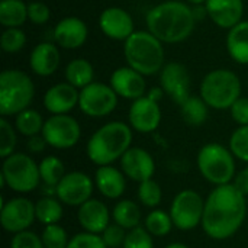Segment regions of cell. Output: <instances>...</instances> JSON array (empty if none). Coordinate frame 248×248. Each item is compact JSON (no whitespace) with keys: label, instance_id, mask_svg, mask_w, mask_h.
<instances>
[{"label":"cell","instance_id":"cell-46","mask_svg":"<svg viewBox=\"0 0 248 248\" xmlns=\"http://www.w3.org/2000/svg\"><path fill=\"white\" fill-rule=\"evenodd\" d=\"M244 196H247L248 195V167H246L244 170H241L237 176H235V179H234V183H232Z\"/></svg>","mask_w":248,"mask_h":248},{"label":"cell","instance_id":"cell-22","mask_svg":"<svg viewBox=\"0 0 248 248\" xmlns=\"http://www.w3.org/2000/svg\"><path fill=\"white\" fill-rule=\"evenodd\" d=\"M54 39L67 49L80 48L87 39V26L86 23L74 16L64 17L58 22L54 29Z\"/></svg>","mask_w":248,"mask_h":248},{"label":"cell","instance_id":"cell-28","mask_svg":"<svg viewBox=\"0 0 248 248\" xmlns=\"http://www.w3.org/2000/svg\"><path fill=\"white\" fill-rule=\"evenodd\" d=\"M28 17V6L22 0L0 1V23L6 28H19Z\"/></svg>","mask_w":248,"mask_h":248},{"label":"cell","instance_id":"cell-5","mask_svg":"<svg viewBox=\"0 0 248 248\" xmlns=\"http://www.w3.org/2000/svg\"><path fill=\"white\" fill-rule=\"evenodd\" d=\"M35 86L31 77L20 70H4L0 74V113L19 115L32 103Z\"/></svg>","mask_w":248,"mask_h":248},{"label":"cell","instance_id":"cell-24","mask_svg":"<svg viewBox=\"0 0 248 248\" xmlns=\"http://www.w3.org/2000/svg\"><path fill=\"white\" fill-rule=\"evenodd\" d=\"M31 70L42 77L51 76L60 65V51L51 42H42L36 45L29 58Z\"/></svg>","mask_w":248,"mask_h":248},{"label":"cell","instance_id":"cell-15","mask_svg":"<svg viewBox=\"0 0 248 248\" xmlns=\"http://www.w3.org/2000/svg\"><path fill=\"white\" fill-rule=\"evenodd\" d=\"M121 169L129 180L142 183L153 179L155 173V161L147 150L131 147L121 158Z\"/></svg>","mask_w":248,"mask_h":248},{"label":"cell","instance_id":"cell-50","mask_svg":"<svg viewBox=\"0 0 248 248\" xmlns=\"http://www.w3.org/2000/svg\"><path fill=\"white\" fill-rule=\"evenodd\" d=\"M187 1H189V3H192V4H195V6L206 3V0H187Z\"/></svg>","mask_w":248,"mask_h":248},{"label":"cell","instance_id":"cell-3","mask_svg":"<svg viewBox=\"0 0 248 248\" xmlns=\"http://www.w3.org/2000/svg\"><path fill=\"white\" fill-rule=\"evenodd\" d=\"M132 129L125 122H109L100 126L89 140L86 153L96 166H112L131 148Z\"/></svg>","mask_w":248,"mask_h":248},{"label":"cell","instance_id":"cell-17","mask_svg":"<svg viewBox=\"0 0 248 248\" xmlns=\"http://www.w3.org/2000/svg\"><path fill=\"white\" fill-rule=\"evenodd\" d=\"M102 32L116 41H126L134 33V20L131 15L121 7H109L99 17Z\"/></svg>","mask_w":248,"mask_h":248},{"label":"cell","instance_id":"cell-40","mask_svg":"<svg viewBox=\"0 0 248 248\" xmlns=\"http://www.w3.org/2000/svg\"><path fill=\"white\" fill-rule=\"evenodd\" d=\"M67 248H108L102 237L92 232H80L70 238Z\"/></svg>","mask_w":248,"mask_h":248},{"label":"cell","instance_id":"cell-43","mask_svg":"<svg viewBox=\"0 0 248 248\" xmlns=\"http://www.w3.org/2000/svg\"><path fill=\"white\" fill-rule=\"evenodd\" d=\"M28 19L35 25H42L49 19V7L41 1H32L28 4Z\"/></svg>","mask_w":248,"mask_h":248},{"label":"cell","instance_id":"cell-11","mask_svg":"<svg viewBox=\"0 0 248 248\" xmlns=\"http://www.w3.org/2000/svg\"><path fill=\"white\" fill-rule=\"evenodd\" d=\"M78 106L87 116L103 118L116 109L118 94L110 86L93 81L92 84L81 89Z\"/></svg>","mask_w":248,"mask_h":248},{"label":"cell","instance_id":"cell-49","mask_svg":"<svg viewBox=\"0 0 248 248\" xmlns=\"http://www.w3.org/2000/svg\"><path fill=\"white\" fill-rule=\"evenodd\" d=\"M166 248H189L186 244H183V243H171V244H169Z\"/></svg>","mask_w":248,"mask_h":248},{"label":"cell","instance_id":"cell-36","mask_svg":"<svg viewBox=\"0 0 248 248\" xmlns=\"http://www.w3.org/2000/svg\"><path fill=\"white\" fill-rule=\"evenodd\" d=\"M230 150L238 160L248 163V125L237 128L230 138Z\"/></svg>","mask_w":248,"mask_h":248},{"label":"cell","instance_id":"cell-31","mask_svg":"<svg viewBox=\"0 0 248 248\" xmlns=\"http://www.w3.org/2000/svg\"><path fill=\"white\" fill-rule=\"evenodd\" d=\"M44 124L45 121L42 119L41 113L33 109H25L23 112L16 115V121H15L16 131L28 138L42 134Z\"/></svg>","mask_w":248,"mask_h":248},{"label":"cell","instance_id":"cell-19","mask_svg":"<svg viewBox=\"0 0 248 248\" xmlns=\"http://www.w3.org/2000/svg\"><path fill=\"white\" fill-rule=\"evenodd\" d=\"M77 219L86 232L100 235L110 225V212L103 202L92 198L78 206Z\"/></svg>","mask_w":248,"mask_h":248},{"label":"cell","instance_id":"cell-44","mask_svg":"<svg viewBox=\"0 0 248 248\" xmlns=\"http://www.w3.org/2000/svg\"><path fill=\"white\" fill-rule=\"evenodd\" d=\"M231 116L240 125H248V97H240L231 106Z\"/></svg>","mask_w":248,"mask_h":248},{"label":"cell","instance_id":"cell-12","mask_svg":"<svg viewBox=\"0 0 248 248\" xmlns=\"http://www.w3.org/2000/svg\"><path fill=\"white\" fill-rule=\"evenodd\" d=\"M35 219V203L26 198H13L1 205V227L10 234L26 231Z\"/></svg>","mask_w":248,"mask_h":248},{"label":"cell","instance_id":"cell-27","mask_svg":"<svg viewBox=\"0 0 248 248\" xmlns=\"http://www.w3.org/2000/svg\"><path fill=\"white\" fill-rule=\"evenodd\" d=\"M94 77V70L93 65L83 58L73 60L67 67H65V80L71 86L77 89H84L86 86L93 83Z\"/></svg>","mask_w":248,"mask_h":248},{"label":"cell","instance_id":"cell-8","mask_svg":"<svg viewBox=\"0 0 248 248\" xmlns=\"http://www.w3.org/2000/svg\"><path fill=\"white\" fill-rule=\"evenodd\" d=\"M41 182L39 164L23 153H13L3 160L0 183L16 193H29L38 187Z\"/></svg>","mask_w":248,"mask_h":248},{"label":"cell","instance_id":"cell-1","mask_svg":"<svg viewBox=\"0 0 248 248\" xmlns=\"http://www.w3.org/2000/svg\"><path fill=\"white\" fill-rule=\"evenodd\" d=\"M247 217L246 196L232 185L217 186L205 201L202 228L212 240H228L244 224Z\"/></svg>","mask_w":248,"mask_h":248},{"label":"cell","instance_id":"cell-4","mask_svg":"<svg viewBox=\"0 0 248 248\" xmlns=\"http://www.w3.org/2000/svg\"><path fill=\"white\" fill-rule=\"evenodd\" d=\"M124 54L128 65L142 76H153L163 70L164 49L161 41L151 32H134L125 41Z\"/></svg>","mask_w":248,"mask_h":248},{"label":"cell","instance_id":"cell-35","mask_svg":"<svg viewBox=\"0 0 248 248\" xmlns=\"http://www.w3.org/2000/svg\"><path fill=\"white\" fill-rule=\"evenodd\" d=\"M41 238L45 248H67L70 243L67 231L58 224L46 225L42 231Z\"/></svg>","mask_w":248,"mask_h":248},{"label":"cell","instance_id":"cell-47","mask_svg":"<svg viewBox=\"0 0 248 248\" xmlns=\"http://www.w3.org/2000/svg\"><path fill=\"white\" fill-rule=\"evenodd\" d=\"M192 13H193V17L196 22H201L208 15V10H206V6H202V4H198L192 9Z\"/></svg>","mask_w":248,"mask_h":248},{"label":"cell","instance_id":"cell-25","mask_svg":"<svg viewBox=\"0 0 248 248\" xmlns=\"http://www.w3.org/2000/svg\"><path fill=\"white\" fill-rule=\"evenodd\" d=\"M227 49L234 61L248 64V22L241 20L230 29L227 36Z\"/></svg>","mask_w":248,"mask_h":248},{"label":"cell","instance_id":"cell-45","mask_svg":"<svg viewBox=\"0 0 248 248\" xmlns=\"http://www.w3.org/2000/svg\"><path fill=\"white\" fill-rule=\"evenodd\" d=\"M46 145H48V144H46L45 138L42 137V134L28 138V142H26V147H28L29 153H32V154L42 153V151L45 150V147H46Z\"/></svg>","mask_w":248,"mask_h":248},{"label":"cell","instance_id":"cell-18","mask_svg":"<svg viewBox=\"0 0 248 248\" xmlns=\"http://www.w3.org/2000/svg\"><path fill=\"white\" fill-rule=\"evenodd\" d=\"M110 87L116 92L118 96L137 100L144 96L147 84L141 73L131 67H121L112 73Z\"/></svg>","mask_w":248,"mask_h":248},{"label":"cell","instance_id":"cell-30","mask_svg":"<svg viewBox=\"0 0 248 248\" xmlns=\"http://www.w3.org/2000/svg\"><path fill=\"white\" fill-rule=\"evenodd\" d=\"M182 118L192 126H199L208 119V105L202 97L190 96L183 105H180Z\"/></svg>","mask_w":248,"mask_h":248},{"label":"cell","instance_id":"cell-20","mask_svg":"<svg viewBox=\"0 0 248 248\" xmlns=\"http://www.w3.org/2000/svg\"><path fill=\"white\" fill-rule=\"evenodd\" d=\"M80 92L70 83H58L48 89L44 96V106L52 115H67L78 105Z\"/></svg>","mask_w":248,"mask_h":248},{"label":"cell","instance_id":"cell-9","mask_svg":"<svg viewBox=\"0 0 248 248\" xmlns=\"http://www.w3.org/2000/svg\"><path fill=\"white\" fill-rule=\"evenodd\" d=\"M203 211L205 201L202 196L192 189H185L174 196L170 206V217L177 230L190 231L202 224Z\"/></svg>","mask_w":248,"mask_h":248},{"label":"cell","instance_id":"cell-14","mask_svg":"<svg viewBox=\"0 0 248 248\" xmlns=\"http://www.w3.org/2000/svg\"><path fill=\"white\" fill-rule=\"evenodd\" d=\"M160 81L164 93L177 105H183L190 97V74L185 64H166L161 70Z\"/></svg>","mask_w":248,"mask_h":248},{"label":"cell","instance_id":"cell-16","mask_svg":"<svg viewBox=\"0 0 248 248\" xmlns=\"http://www.w3.org/2000/svg\"><path fill=\"white\" fill-rule=\"evenodd\" d=\"M129 125L141 132V134H150L154 132L161 122V109L157 102L151 100L147 96H142L129 108Z\"/></svg>","mask_w":248,"mask_h":248},{"label":"cell","instance_id":"cell-38","mask_svg":"<svg viewBox=\"0 0 248 248\" xmlns=\"http://www.w3.org/2000/svg\"><path fill=\"white\" fill-rule=\"evenodd\" d=\"M26 36L19 28H7L0 38V46L6 52H17L23 48Z\"/></svg>","mask_w":248,"mask_h":248},{"label":"cell","instance_id":"cell-21","mask_svg":"<svg viewBox=\"0 0 248 248\" xmlns=\"http://www.w3.org/2000/svg\"><path fill=\"white\" fill-rule=\"evenodd\" d=\"M205 6L212 22L224 29H231L241 22L243 0H206Z\"/></svg>","mask_w":248,"mask_h":248},{"label":"cell","instance_id":"cell-48","mask_svg":"<svg viewBox=\"0 0 248 248\" xmlns=\"http://www.w3.org/2000/svg\"><path fill=\"white\" fill-rule=\"evenodd\" d=\"M163 93H164V90H163L161 87H153V89L148 92L147 97H150L151 100H154V102H157V103H158V100L163 97Z\"/></svg>","mask_w":248,"mask_h":248},{"label":"cell","instance_id":"cell-33","mask_svg":"<svg viewBox=\"0 0 248 248\" xmlns=\"http://www.w3.org/2000/svg\"><path fill=\"white\" fill-rule=\"evenodd\" d=\"M173 219L170 217V212H166L163 209L151 211L145 218V230L153 237H164L167 235L173 228Z\"/></svg>","mask_w":248,"mask_h":248},{"label":"cell","instance_id":"cell-39","mask_svg":"<svg viewBox=\"0 0 248 248\" xmlns=\"http://www.w3.org/2000/svg\"><path fill=\"white\" fill-rule=\"evenodd\" d=\"M122 248H154L153 235L145 230V227H137L128 231Z\"/></svg>","mask_w":248,"mask_h":248},{"label":"cell","instance_id":"cell-34","mask_svg":"<svg viewBox=\"0 0 248 248\" xmlns=\"http://www.w3.org/2000/svg\"><path fill=\"white\" fill-rule=\"evenodd\" d=\"M138 199L147 208H155V206H158L161 203V199H163L161 186L155 180H153V179L140 183V187H138Z\"/></svg>","mask_w":248,"mask_h":248},{"label":"cell","instance_id":"cell-29","mask_svg":"<svg viewBox=\"0 0 248 248\" xmlns=\"http://www.w3.org/2000/svg\"><path fill=\"white\" fill-rule=\"evenodd\" d=\"M35 214L36 219L46 225L58 224L62 218V205L60 199H55L52 196H44L35 203Z\"/></svg>","mask_w":248,"mask_h":248},{"label":"cell","instance_id":"cell-6","mask_svg":"<svg viewBox=\"0 0 248 248\" xmlns=\"http://www.w3.org/2000/svg\"><path fill=\"white\" fill-rule=\"evenodd\" d=\"M241 81L238 76L230 70L219 68L208 73L201 84V97L209 108L231 109L240 99Z\"/></svg>","mask_w":248,"mask_h":248},{"label":"cell","instance_id":"cell-10","mask_svg":"<svg viewBox=\"0 0 248 248\" xmlns=\"http://www.w3.org/2000/svg\"><path fill=\"white\" fill-rule=\"evenodd\" d=\"M42 137L49 147L57 150H68L80 141L81 128L70 115H52L44 124Z\"/></svg>","mask_w":248,"mask_h":248},{"label":"cell","instance_id":"cell-37","mask_svg":"<svg viewBox=\"0 0 248 248\" xmlns=\"http://www.w3.org/2000/svg\"><path fill=\"white\" fill-rule=\"evenodd\" d=\"M16 132L10 122L4 118L0 119V157L4 160L15 153L16 147Z\"/></svg>","mask_w":248,"mask_h":248},{"label":"cell","instance_id":"cell-42","mask_svg":"<svg viewBox=\"0 0 248 248\" xmlns=\"http://www.w3.org/2000/svg\"><path fill=\"white\" fill-rule=\"evenodd\" d=\"M10 248H45L42 238L39 235H36L35 232L26 230L22 232L15 234V237L12 238Z\"/></svg>","mask_w":248,"mask_h":248},{"label":"cell","instance_id":"cell-41","mask_svg":"<svg viewBox=\"0 0 248 248\" xmlns=\"http://www.w3.org/2000/svg\"><path fill=\"white\" fill-rule=\"evenodd\" d=\"M126 230L125 228H122L121 225H118V224H110L102 234H100V237H102V240H103V243L106 244V247L108 248H119L124 246V243H125V238H126Z\"/></svg>","mask_w":248,"mask_h":248},{"label":"cell","instance_id":"cell-26","mask_svg":"<svg viewBox=\"0 0 248 248\" xmlns=\"http://www.w3.org/2000/svg\"><path fill=\"white\" fill-rule=\"evenodd\" d=\"M141 209L140 206L129 201V199H124V201H119L115 206H113V211H112V218H113V222L121 225L122 228L131 231L137 227H140V222H141Z\"/></svg>","mask_w":248,"mask_h":248},{"label":"cell","instance_id":"cell-23","mask_svg":"<svg viewBox=\"0 0 248 248\" xmlns=\"http://www.w3.org/2000/svg\"><path fill=\"white\" fill-rule=\"evenodd\" d=\"M94 185L105 198L118 199L126 189V176L113 166H102L96 170Z\"/></svg>","mask_w":248,"mask_h":248},{"label":"cell","instance_id":"cell-13","mask_svg":"<svg viewBox=\"0 0 248 248\" xmlns=\"http://www.w3.org/2000/svg\"><path fill=\"white\" fill-rule=\"evenodd\" d=\"M93 193V180L81 171L67 173L57 185V198L68 206H81Z\"/></svg>","mask_w":248,"mask_h":248},{"label":"cell","instance_id":"cell-7","mask_svg":"<svg viewBox=\"0 0 248 248\" xmlns=\"http://www.w3.org/2000/svg\"><path fill=\"white\" fill-rule=\"evenodd\" d=\"M198 169L203 179L215 186L230 185L235 179L234 154L218 142H211L201 148Z\"/></svg>","mask_w":248,"mask_h":248},{"label":"cell","instance_id":"cell-32","mask_svg":"<svg viewBox=\"0 0 248 248\" xmlns=\"http://www.w3.org/2000/svg\"><path fill=\"white\" fill-rule=\"evenodd\" d=\"M39 174H41V180L44 185L57 187V185L61 182V179L67 173H65L64 163L58 157L46 155L39 163Z\"/></svg>","mask_w":248,"mask_h":248},{"label":"cell","instance_id":"cell-2","mask_svg":"<svg viewBox=\"0 0 248 248\" xmlns=\"http://www.w3.org/2000/svg\"><path fill=\"white\" fill-rule=\"evenodd\" d=\"M192 9L182 1H164L147 13V26L161 42L176 44L190 36L195 29Z\"/></svg>","mask_w":248,"mask_h":248}]
</instances>
